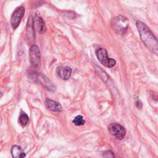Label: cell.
I'll return each mask as SVG.
<instances>
[{"instance_id": "cell-1", "label": "cell", "mask_w": 158, "mask_h": 158, "mask_svg": "<svg viewBox=\"0 0 158 158\" xmlns=\"http://www.w3.org/2000/svg\"><path fill=\"white\" fill-rule=\"evenodd\" d=\"M136 25L143 43L152 52L157 54L158 52V42L153 33L144 23L140 20L136 21Z\"/></svg>"}, {"instance_id": "cell-2", "label": "cell", "mask_w": 158, "mask_h": 158, "mask_svg": "<svg viewBox=\"0 0 158 158\" xmlns=\"http://www.w3.org/2000/svg\"><path fill=\"white\" fill-rule=\"evenodd\" d=\"M28 75L30 80L41 85L46 89L52 92L55 91V86L53 85L51 81L43 73L37 72H30Z\"/></svg>"}, {"instance_id": "cell-3", "label": "cell", "mask_w": 158, "mask_h": 158, "mask_svg": "<svg viewBox=\"0 0 158 158\" xmlns=\"http://www.w3.org/2000/svg\"><path fill=\"white\" fill-rule=\"evenodd\" d=\"M96 55L98 60L105 67L110 68L115 65L116 61L108 56V53L105 48H101L96 50Z\"/></svg>"}, {"instance_id": "cell-4", "label": "cell", "mask_w": 158, "mask_h": 158, "mask_svg": "<svg viewBox=\"0 0 158 158\" xmlns=\"http://www.w3.org/2000/svg\"><path fill=\"white\" fill-rule=\"evenodd\" d=\"M128 19L122 15L115 17L113 20L112 23L114 29L118 33L121 35L124 34L127 30L128 28Z\"/></svg>"}, {"instance_id": "cell-5", "label": "cell", "mask_w": 158, "mask_h": 158, "mask_svg": "<svg viewBox=\"0 0 158 158\" xmlns=\"http://www.w3.org/2000/svg\"><path fill=\"white\" fill-rule=\"evenodd\" d=\"M29 57L30 62L33 67H38L40 65V51L38 46L33 44L29 50Z\"/></svg>"}, {"instance_id": "cell-6", "label": "cell", "mask_w": 158, "mask_h": 158, "mask_svg": "<svg viewBox=\"0 0 158 158\" xmlns=\"http://www.w3.org/2000/svg\"><path fill=\"white\" fill-rule=\"evenodd\" d=\"M108 130L111 135L114 136L117 139H122L126 134V130L125 128L118 123H111L109 127Z\"/></svg>"}, {"instance_id": "cell-7", "label": "cell", "mask_w": 158, "mask_h": 158, "mask_svg": "<svg viewBox=\"0 0 158 158\" xmlns=\"http://www.w3.org/2000/svg\"><path fill=\"white\" fill-rule=\"evenodd\" d=\"M25 10L22 6L17 8L12 14L10 19V24L14 30H15L19 25L22 19L23 18Z\"/></svg>"}, {"instance_id": "cell-8", "label": "cell", "mask_w": 158, "mask_h": 158, "mask_svg": "<svg viewBox=\"0 0 158 158\" xmlns=\"http://www.w3.org/2000/svg\"><path fill=\"white\" fill-rule=\"evenodd\" d=\"M33 25L34 27L35 26L38 32L41 34L44 33L46 30V27L44 22L40 14H38V12L35 15V20L33 21Z\"/></svg>"}, {"instance_id": "cell-9", "label": "cell", "mask_w": 158, "mask_h": 158, "mask_svg": "<svg viewBox=\"0 0 158 158\" xmlns=\"http://www.w3.org/2000/svg\"><path fill=\"white\" fill-rule=\"evenodd\" d=\"M72 71V69L68 66H60L57 68L58 75L64 80H67L70 77Z\"/></svg>"}, {"instance_id": "cell-10", "label": "cell", "mask_w": 158, "mask_h": 158, "mask_svg": "<svg viewBox=\"0 0 158 158\" xmlns=\"http://www.w3.org/2000/svg\"><path fill=\"white\" fill-rule=\"evenodd\" d=\"M45 103L48 109H49L51 111L56 112H59L62 111V108L61 105L55 101L51 100L49 98H46Z\"/></svg>"}, {"instance_id": "cell-11", "label": "cell", "mask_w": 158, "mask_h": 158, "mask_svg": "<svg viewBox=\"0 0 158 158\" xmlns=\"http://www.w3.org/2000/svg\"><path fill=\"white\" fill-rule=\"evenodd\" d=\"M11 155L13 158H24L26 156V154L18 145H14L12 147Z\"/></svg>"}, {"instance_id": "cell-12", "label": "cell", "mask_w": 158, "mask_h": 158, "mask_svg": "<svg viewBox=\"0 0 158 158\" xmlns=\"http://www.w3.org/2000/svg\"><path fill=\"white\" fill-rule=\"evenodd\" d=\"M72 122L76 126H81V125H83L85 124V121L83 118V117L82 115H79L75 117V118L73 120Z\"/></svg>"}, {"instance_id": "cell-13", "label": "cell", "mask_w": 158, "mask_h": 158, "mask_svg": "<svg viewBox=\"0 0 158 158\" xmlns=\"http://www.w3.org/2000/svg\"><path fill=\"white\" fill-rule=\"evenodd\" d=\"M28 120H29V118H28V116L27 115V114H25V112H22L20 114V116L19 117V122H20V123L22 126L26 125V124L28 122Z\"/></svg>"}, {"instance_id": "cell-14", "label": "cell", "mask_w": 158, "mask_h": 158, "mask_svg": "<svg viewBox=\"0 0 158 158\" xmlns=\"http://www.w3.org/2000/svg\"><path fill=\"white\" fill-rule=\"evenodd\" d=\"M102 156L104 158H115L114 154L111 151H106L103 152Z\"/></svg>"}, {"instance_id": "cell-15", "label": "cell", "mask_w": 158, "mask_h": 158, "mask_svg": "<svg viewBox=\"0 0 158 158\" xmlns=\"http://www.w3.org/2000/svg\"><path fill=\"white\" fill-rule=\"evenodd\" d=\"M139 105H140V106H141L142 107V106H143V104H142V103H141V102L140 101H137L136 102V107L138 108V107H139Z\"/></svg>"}]
</instances>
